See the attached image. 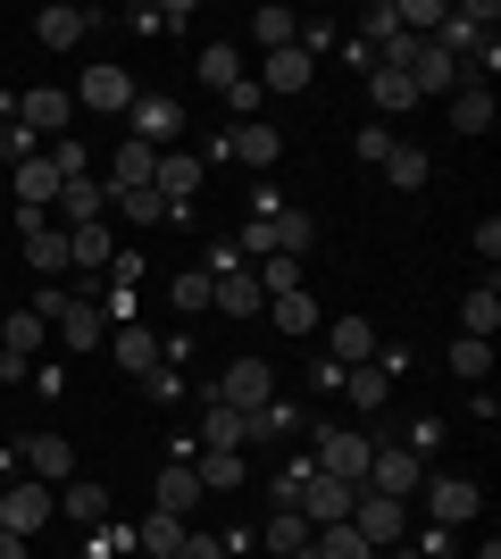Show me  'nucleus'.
<instances>
[{
  "instance_id": "obj_1",
  "label": "nucleus",
  "mask_w": 501,
  "mask_h": 559,
  "mask_svg": "<svg viewBox=\"0 0 501 559\" xmlns=\"http://www.w3.org/2000/svg\"><path fill=\"white\" fill-rule=\"evenodd\" d=\"M368 435H351V426H318V451H310V467L318 476H343V485H368Z\"/></svg>"
},
{
  "instance_id": "obj_2",
  "label": "nucleus",
  "mask_w": 501,
  "mask_h": 559,
  "mask_svg": "<svg viewBox=\"0 0 501 559\" xmlns=\"http://www.w3.org/2000/svg\"><path fill=\"white\" fill-rule=\"evenodd\" d=\"M210 185V167H201V151H159V167H151V192H159L167 210L184 217L192 210V192Z\"/></svg>"
},
{
  "instance_id": "obj_3",
  "label": "nucleus",
  "mask_w": 501,
  "mask_h": 559,
  "mask_svg": "<svg viewBox=\"0 0 501 559\" xmlns=\"http://www.w3.org/2000/svg\"><path fill=\"white\" fill-rule=\"evenodd\" d=\"M217 401L251 418L260 401H276V368H267V359H226V376H217Z\"/></svg>"
},
{
  "instance_id": "obj_4",
  "label": "nucleus",
  "mask_w": 501,
  "mask_h": 559,
  "mask_svg": "<svg viewBox=\"0 0 501 559\" xmlns=\"http://www.w3.org/2000/svg\"><path fill=\"white\" fill-rule=\"evenodd\" d=\"M50 518H59V492H50V485H9V492H0V526H9V535L34 543Z\"/></svg>"
},
{
  "instance_id": "obj_5",
  "label": "nucleus",
  "mask_w": 501,
  "mask_h": 559,
  "mask_svg": "<svg viewBox=\"0 0 501 559\" xmlns=\"http://www.w3.org/2000/svg\"><path fill=\"white\" fill-rule=\"evenodd\" d=\"M359 492L409 501V492H418V451H402V443H377V451H368V485H359Z\"/></svg>"
},
{
  "instance_id": "obj_6",
  "label": "nucleus",
  "mask_w": 501,
  "mask_h": 559,
  "mask_svg": "<svg viewBox=\"0 0 501 559\" xmlns=\"http://www.w3.org/2000/svg\"><path fill=\"white\" fill-rule=\"evenodd\" d=\"M126 117H134V142H143V151H176V134H184V109L167 93H134Z\"/></svg>"
},
{
  "instance_id": "obj_7",
  "label": "nucleus",
  "mask_w": 501,
  "mask_h": 559,
  "mask_svg": "<svg viewBox=\"0 0 501 559\" xmlns=\"http://www.w3.org/2000/svg\"><path fill=\"white\" fill-rule=\"evenodd\" d=\"M351 526L368 535V551H393V543H402V526H409V501H384V492H359V501H351Z\"/></svg>"
},
{
  "instance_id": "obj_8",
  "label": "nucleus",
  "mask_w": 501,
  "mask_h": 559,
  "mask_svg": "<svg viewBox=\"0 0 501 559\" xmlns=\"http://www.w3.org/2000/svg\"><path fill=\"white\" fill-rule=\"evenodd\" d=\"M68 117H75V93H59V84H34V93L17 100V126L34 142H43V134H68Z\"/></svg>"
},
{
  "instance_id": "obj_9",
  "label": "nucleus",
  "mask_w": 501,
  "mask_h": 559,
  "mask_svg": "<svg viewBox=\"0 0 501 559\" xmlns=\"http://www.w3.org/2000/svg\"><path fill=\"white\" fill-rule=\"evenodd\" d=\"M310 75H318V59L301 43H285V50H267V59H260L251 84H260V93H310Z\"/></svg>"
},
{
  "instance_id": "obj_10",
  "label": "nucleus",
  "mask_w": 501,
  "mask_h": 559,
  "mask_svg": "<svg viewBox=\"0 0 501 559\" xmlns=\"http://www.w3.org/2000/svg\"><path fill=\"white\" fill-rule=\"evenodd\" d=\"M226 159H242V167H276V159H285V134H276L267 117H242L235 134H226Z\"/></svg>"
},
{
  "instance_id": "obj_11",
  "label": "nucleus",
  "mask_w": 501,
  "mask_h": 559,
  "mask_svg": "<svg viewBox=\"0 0 501 559\" xmlns=\"http://www.w3.org/2000/svg\"><path fill=\"white\" fill-rule=\"evenodd\" d=\"M427 510H434V526H468V518L485 510V492L468 485V476H434V485H427Z\"/></svg>"
},
{
  "instance_id": "obj_12",
  "label": "nucleus",
  "mask_w": 501,
  "mask_h": 559,
  "mask_svg": "<svg viewBox=\"0 0 501 559\" xmlns=\"http://www.w3.org/2000/svg\"><path fill=\"white\" fill-rule=\"evenodd\" d=\"M93 9H68V0H50V9H43V17H34V34H43V50H75V43H84V34H93Z\"/></svg>"
},
{
  "instance_id": "obj_13",
  "label": "nucleus",
  "mask_w": 501,
  "mask_h": 559,
  "mask_svg": "<svg viewBox=\"0 0 501 559\" xmlns=\"http://www.w3.org/2000/svg\"><path fill=\"white\" fill-rule=\"evenodd\" d=\"M100 210H109V185H100V176H68V185H59V226H100Z\"/></svg>"
},
{
  "instance_id": "obj_14",
  "label": "nucleus",
  "mask_w": 501,
  "mask_h": 559,
  "mask_svg": "<svg viewBox=\"0 0 501 559\" xmlns=\"http://www.w3.org/2000/svg\"><path fill=\"white\" fill-rule=\"evenodd\" d=\"M201 501H210V492H201V476H192V467H159V485H151V510H167V518H192Z\"/></svg>"
},
{
  "instance_id": "obj_15",
  "label": "nucleus",
  "mask_w": 501,
  "mask_h": 559,
  "mask_svg": "<svg viewBox=\"0 0 501 559\" xmlns=\"http://www.w3.org/2000/svg\"><path fill=\"white\" fill-rule=\"evenodd\" d=\"M9 176H17V210H50V201H59V185H68V176H59V159H25V167H9Z\"/></svg>"
},
{
  "instance_id": "obj_16",
  "label": "nucleus",
  "mask_w": 501,
  "mask_h": 559,
  "mask_svg": "<svg viewBox=\"0 0 501 559\" xmlns=\"http://www.w3.org/2000/svg\"><path fill=\"white\" fill-rule=\"evenodd\" d=\"M109 259H118V234H109V226H68V267L109 276Z\"/></svg>"
},
{
  "instance_id": "obj_17",
  "label": "nucleus",
  "mask_w": 501,
  "mask_h": 559,
  "mask_svg": "<svg viewBox=\"0 0 501 559\" xmlns=\"http://www.w3.org/2000/svg\"><path fill=\"white\" fill-rule=\"evenodd\" d=\"M25 467H34V485H68L75 476V443L68 435H34V443H25Z\"/></svg>"
},
{
  "instance_id": "obj_18",
  "label": "nucleus",
  "mask_w": 501,
  "mask_h": 559,
  "mask_svg": "<svg viewBox=\"0 0 501 559\" xmlns=\"http://www.w3.org/2000/svg\"><path fill=\"white\" fill-rule=\"evenodd\" d=\"M217 284V318H260V309H267V293H260V276H251V267H235V276H210Z\"/></svg>"
},
{
  "instance_id": "obj_19",
  "label": "nucleus",
  "mask_w": 501,
  "mask_h": 559,
  "mask_svg": "<svg viewBox=\"0 0 501 559\" xmlns=\"http://www.w3.org/2000/svg\"><path fill=\"white\" fill-rule=\"evenodd\" d=\"M50 326H59V343H68V350H100V343H109V318H100L93 301H68Z\"/></svg>"
},
{
  "instance_id": "obj_20",
  "label": "nucleus",
  "mask_w": 501,
  "mask_h": 559,
  "mask_svg": "<svg viewBox=\"0 0 501 559\" xmlns=\"http://www.w3.org/2000/svg\"><path fill=\"white\" fill-rule=\"evenodd\" d=\"M151 167H159V151H143V142L109 151V176H100V185H109V201H118V192H143V185H151Z\"/></svg>"
},
{
  "instance_id": "obj_21",
  "label": "nucleus",
  "mask_w": 501,
  "mask_h": 559,
  "mask_svg": "<svg viewBox=\"0 0 501 559\" xmlns=\"http://www.w3.org/2000/svg\"><path fill=\"white\" fill-rule=\"evenodd\" d=\"M84 109H134V75L109 68V59H100V68H84Z\"/></svg>"
},
{
  "instance_id": "obj_22",
  "label": "nucleus",
  "mask_w": 501,
  "mask_h": 559,
  "mask_svg": "<svg viewBox=\"0 0 501 559\" xmlns=\"http://www.w3.org/2000/svg\"><path fill=\"white\" fill-rule=\"evenodd\" d=\"M301 426H310L301 401H260V409H251V443H285V435H301Z\"/></svg>"
},
{
  "instance_id": "obj_23",
  "label": "nucleus",
  "mask_w": 501,
  "mask_h": 559,
  "mask_svg": "<svg viewBox=\"0 0 501 559\" xmlns=\"http://www.w3.org/2000/svg\"><path fill=\"white\" fill-rule=\"evenodd\" d=\"M368 100H377V117H409V109H418L409 75H402V68H384V59L368 68Z\"/></svg>"
},
{
  "instance_id": "obj_24",
  "label": "nucleus",
  "mask_w": 501,
  "mask_h": 559,
  "mask_svg": "<svg viewBox=\"0 0 501 559\" xmlns=\"http://www.w3.org/2000/svg\"><path fill=\"white\" fill-rule=\"evenodd\" d=\"M326 343H334V359H343V368H368V359H377V326H368V318H334Z\"/></svg>"
},
{
  "instance_id": "obj_25",
  "label": "nucleus",
  "mask_w": 501,
  "mask_h": 559,
  "mask_svg": "<svg viewBox=\"0 0 501 559\" xmlns=\"http://www.w3.org/2000/svg\"><path fill=\"white\" fill-rule=\"evenodd\" d=\"M460 334H477V343H493V334H501V293H493V276L460 301Z\"/></svg>"
},
{
  "instance_id": "obj_26",
  "label": "nucleus",
  "mask_w": 501,
  "mask_h": 559,
  "mask_svg": "<svg viewBox=\"0 0 501 559\" xmlns=\"http://www.w3.org/2000/svg\"><path fill=\"white\" fill-rule=\"evenodd\" d=\"M310 535H318V526L301 510H276V518H267V551H276V559H310Z\"/></svg>"
},
{
  "instance_id": "obj_27",
  "label": "nucleus",
  "mask_w": 501,
  "mask_h": 559,
  "mask_svg": "<svg viewBox=\"0 0 501 559\" xmlns=\"http://www.w3.org/2000/svg\"><path fill=\"white\" fill-rule=\"evenodd\" d=\"M310 559H377V551H368V535L343 518V526H318L310 535Z\"/></svg>"
},
{
  "instance_id": "obj_28",
  "label": "nucleus",
  "mask_w": 501,
  "mask_h": 559,
  "mask_svg": "<svg viewBox=\"0 0 501 559\" xmlns=\"http://www.w3.org/2000/svg\"><path fill=\"white\" fill-rule=\"evenodd\" d=\"M59 518H75V526H109V492H100V485H59Z\"/></svg>"
},
{
  "instance_id": "obj_29",
  "label": "nucleus",
  "mask_w": 501,
  "mask_h": 559,
  "mask_svg": "<svg viewBox=\"0 0 501 559\" xmlns=\"http://www.w3.org/2000/svg\"><path fill=\"white\" fill-rule=\"evenodd\" d=\"M184 535H192L184 518H167V510H151V518H143V535H134V543H143L151 559H176V551H184Z\"/></svg>"
},
{
  "instance_id": "obj_30",
  "label": "nucleus",
  "mask_w": 501,
  "mask_h": 559,
  "mask_svg": "<svg viewBox=\"0 0 501 559\" xmlns=\"http://www.w3.org/2000/svg\"><path fill=\"white\" fill-rule=\"evenodd\" d=\"M384 185L418 192V185H427V151H418V142H393V151H384Z\"/></svg>"
},
{
  "instance_id": "obj_31",
  "label": "nucleus",
  "mask_w": 501,
  "mask_h": 559,
  "mask_svg": "<svg viewBox=\"0 0 501 559\" xmlns=\"http://www.w3.org/2000/svg\"><path fill=\"white\" fill-rule=\"evenodd\" d=\"M109 350H118V368H134V376L159 368V343H151V326H118V334H109Z\"/></svg>"
},
{
  "instance_id": "obj_32",
  "label": "nucleus",
  "mask_w": 501,
  "mask_h": 559,
  "mask_svg": "<svg viewBox=\"0 0 501 559\" xmlns=\"http://www.w3.org/2000/svg\"><path fill=\"white\" fill-rule=\"evenodd\" d=\"M192 476H201V492H235L251 467H242V451H201V467H192Z\"/></svg>"
},
{
  "instance_id": "obj_33",
  "label": "nucleus",
  "mask_w": 501,
  "mask_h": 559,
  "mask_svg": "<svg viewBox=\"0 0 501 559\" xmlns=\"http://www.w3.org/2000/svg\"><path fill=\"white\" fill-rule=\"evenodd\" d=\"M267 318H276L285 334H318V301L310 293H267Z\"/></svg>"
},
{
  "instance_id": "obj_34",
  "label": "nucleus",
  "mask_w": 501,
  "mask_h": 559,
  "mask_svg": "<svg viewBox=\"0 0 501 559\" xmlns=\"http://www.w3.org/2000/svg\"><path fill=\"white\" fill-rule=\"evenodd\" d=\"M43 318H34V309H17V318H9V326H0V350H9V359H17V368H25V359H34V350H43Z\"/></svg>"
},
{
  "instance_id": "obj_35",
  "label": "nucleus",
  "mask_w": 501,
  "mask_h": 559,
  "mask_svg": "<svg viewBox=\"0 0 501 559\" xmlns=\"http://www.w3.org/2000/svg\"><path fill=\"white\" fill-rule=\"evenodd\" d=\"M267 234H276V259H301V251H310V217H301V210H267Z\"/></svg>"
},
{
  "instance_id": "obj_36",
  "label": "nucleus",
  "mask_w": 501,
  "mask_h": 559,
  "mask_svg": "<svg viewBox=\"0 0 501 559\" xmlns=\"http://www.w3.org/2000/svg\"><path fill=\"white\" fill-rule=\"evenodd\" d=\"M343 393H351V409H384V401H393V376L384 368H343Z\"/></svg>"
},
{
  "instance_id": "obj_37",
  "label": "nucleus",
  "mask_w": 501,
  "mask_h": 559,
  "mask_svg": "<svg viewBox=\"0 0 501 559\" xmlns=\"http://www.w3.org/2000/svg\"><path fill=\"white\" fill-rule=\"evenodd\" d=\"M201 435H210V451H242V443H251V418L226 409V401H210V426H201Z\"/></svg>"
},
{
  "instance_id": "obj_38",
  "label": "nucleus",
  "mask_w": 501,
  "mask_h": 559,
  "mask_svg": "<svg viewBox=\"0 0 501 559\" xmlns=\"http://www.w3.org/2000/svg\"><path fill=\"white\" fill-rule=\"evenodd\" d=\"M485 126H493V93H485V84L452 93V134H485Z\"/></svg>"
},
{
  "instance_id": "obj_39",
  "label": "nucleus",
  "mask_w": 501,
  "mask_h": 559,
  "mask_svg": "<svg viewBox=\"0 0 501 559\" xmlns=\"http://www.w3.org/2000/svg\"><path fill=\"white\" fill-rule=\"evenodd\" d=\"M167 301L184 309V318H201V309H210V301H217V284H210V267H184V276L167 284Z\"/></svg>"
},
{
  "instance_id": "obj_40",
  "label": "nucleus",
  "mask_w": 501,
  "mask_h": 559,
  "mask_svg": "<svg viewBox=\"0 0 501 559\" xmlns=\"http://www.w3.org/2000/svg\"><path fill=\"white\" fill-rule=\"evenodd\" d=\"M201 84L235 93V84H242V50H235V43H210V50H201Z\"/></svg>"
},
{
  "instance_id": "obj_41",
  "label": "nucleus",
  "mask_w": 501,
  "mask_h": 559,
  "mask_svg": "<svg viewBox=\"0 0 501 559\" xmlns=\"http://www.w3.org/2000/svg\"><path fill=\"white\" fill-rule=\"evenodd\" d=\"M443 359H452V376H468V384H485V368H493V343H477V334H460V343L443 350Z\"/></svg>"
},
{
  "instance_id": "obj_42",
  "label": "nucleus",
  "mask_w": 501,
  "mask_h": 559,
  "mask_svg": "<svg viewBox=\"0 0 501 559\" xmlns=\"http://www.w3.org/2000/svg\"><path fill=\"white\" fill-rule=\"evenodd\" d=\"M293 34H301V17H293V9H260V17H251V43H260V50H285Z\"/></svg>"
},
{
  "instance_id": "obj_43",
  "label": "nucleus",
  "mask_w": 501,
  "mask_h": 559,
  "mask_svg": "<svg viewBox=\"0 0 501 559\" xmlns=\"http://www.w3.org/2000/svg\"><path fill=\"white\" fill-rule=\"evenodd\" d=\"M393 34H402V17H393V0H377V9H359V34H351V43L384 50V43H393Z\"/></svg>"
},
{
  "instance_id": "obj_44",
  "label": "nucleus",
  "mask_w": 501,
  "mask_h": 559,
  "mask_svg": "<svg viewBox=\"0 0 501 559\" xmlns=\"http://www.w3.org/2000/svg\"><path fill=\"white\" fill-rule=\"evenodd\" d=\"M118 217H134V226H159V217H176V210H167V201H159V192H118Z\"/></svg>"
},
{
  "instance_id": "obj_45",
  "label": "nucleus",
  "mask_w": 501,
  "mask_h": 559,
  "mask_svg": "<svg viewBox=\"0 0 501 559\" xmlns=\"http://www.w3.org/2000/svg\"><path fill=\"white\" fill-rule=\"evenodd\" d=\"M251 276H260V293H301V259H260Z\"/></svg>"
},
{
  "instance_id": "obj_46",
  "label": "nucleus",
  "mask_w": 501,
  "mask_h": 559,
  "mask_svg": "<svg viewBox=\"0 0 501 559\" xmlns=\"http://www.w3.org/2000/svg\"><path fill=\"white\" fill-rule=\"evenodd\" d=\"M0 159H9V167H25V159H43V142H34V134L17 126V117H9V126H0Z\"/></svg>"
},
{
  "instance_id": "obj_47",
  "label": "nucleus",
  "mask_w": 501,
  "mask_h": 559,
  "mask_svg": "<svg viewBox=\"0 0 501 559\" xmlns=\"http://www.w3.org/2000/svg\"><path fill=\"white\" fill-rule=\"evenodd\" d=\"M351 151L384 167V151H393V126H384V117H377V126H359V134H351Z\"/></svg>"
},
{
  "instance_id": "obj_48",
  "label": "nucleus",
  "mask_w": 501,
  "mask_h": 559,
  "mask_svg": "<svg viewBox=\"0 0 501 559\" xmlns=\"http://www.w3.org/2000/svg\"><path fill=\"white\" fill-rule=\"evenodd\" d=\"M260 100H267V93H260V84H251V75H242L235 93H226V109H235V117H251V109H260Z\"/></svg>"
},
{
  "instance_id": "obj_49",
  "label": "nucleus",
  "mask_w": 501,
  "mask_h": 559,
  "mask_svg": "<svg viewBox=\"0 0 501 559\" xmlns=\"http://www.w3.org/2000/svg\"><path fill=\"white\" fill-rule=\"evenodd\" d=\"M176 559H226V543H217V535H184V551H176Z\"/></svg>"
},
{
  "instance_id": "obj_50",
  "label": "nucleus",
  "mask_w": 501,
  "mask_h": 559,
  "mask_svg": "<svg viewBox=\"0 0 501 559\" xmlns=\"http://www.w3.org/2000/svg\"><path fill=\"white\" fill-rule=\"evenodd\" d=\"M0 559H25V535H9V526H0Z\"/></svg>"
},
{
  "instance_id": "obj_51",
  "label": "nucleus",
  "mask_w": 501,
  "mask_h": 559,
  "mask_svg": "<svg viewBox=\"0 0 501 559\" xmlns=\"http://www.w3.org/2000/svg\"><path fill=\"white\" fill-rule=\"evenodd\" d=\"M75 559H100V543H84V551H75Z\"/></svg>"
},
{
  "instance_id": "obj_52",
  "label": "nucleus",
  "mask_w": 501,
  "mask_h": 559,
  "mask_svg": "<svg viewBox=\"0 0 501 559\" xmlns=\"http://www.w3.org/2000/svg\"><path fill=\"white\" fill-rule=\"evenodd\" d=\"M393 559H418V551H393Z\"/></svg>"
}]
</instances>
